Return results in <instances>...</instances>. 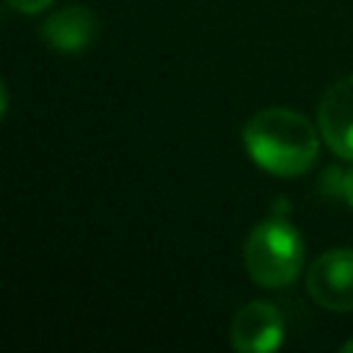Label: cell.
Returning <instances> with one entry per match:
<instances>
[{
	"label": "cell",
	"mask_w": 353,
	"mask_h": 353,
	"mask_svg": "<svg viewBox=\"0 0 353 353\" xmlns=\"http://www.w3.org/2000/svg\"><path fill=\"white\" fill-rule=\"evenodd\" d=\"M243 143L251 160L273 176H298L309 171L320 152L312 121L290 108H265L254 113L243 127Z\"/></svg>",
	"instance_id": "6da1fadb"
},
{
	"label": "cell",
	"mask_w": 353,
	"mask_h": 353,
	"mask_svg": "<svg viewBox=\"0 0 353 353\" xmlns=\"http://www.w3.org/2000/svg\"><path fill=\"white\" fill-rule=\"evenodd\" d=\"M245 268L259 287H287L303 268V243L292 223L268 218L256 223L245 240Z\"/></svg>",
	"instance_id": "7a4b0ae2"
},
{
	"label": "cell",
	"mask_w": 353,
	"mask_h": 353,
	"mask_svg": "<svg viewBox=\"0 0 353 353\" xmlns=\"http://www.w3.org/2000/svg\"><path fill=\"white\" fill-rule=\"evenodd\" d=\"M309 295L331 312H353V248L320 254L306 273Z\"/></svg>",
	"instance_id": "3957f363"
},
{
	"label": "cell",
	"mask_w": 353,
	"mask_h": 353,
	"mask_svg": "<svg viewBox=\"0 0 353 353\" xmlns=\"http://www.w3.org/2000/svg\"><path fill=\"white\" fill-rule=\"evenodd\" d=\"M284 339V320L273 303L251 301L232 320V347L240 353H270Z\"/></svg>",
	"instance_id": "277c9868"
},
{
	"label": "cell",
	"mask_w": 353,
	"mask_h": 353,
	"mask_svg": "<svg viewBox=\"0 0 353 353\" xmlns=\"http://www.w3.org/2000/svg\"><path fill=\"white\" fill-rule=\"evenodd\" d=\"M317 124L325 146L342 160H353V74L336 80L323 94Z\"/></svg>",
	"instance_id": "5b68a950"
},
{
	"label": "cell",
	"mask_w": 353,
	"mask_h": 353,
	"mask_svg": "<svg viewBox=\"0 0 353 353\" xmlns=\"http://www.w3.org/2000/svg\"><path fill=\"white\" fill-rule=\"evenodd\" d=\"M97 30H99V25H97L94 11H88L83 6L61 8L58 14L47 17V22L41 25L44 41L58 52H83V50H88L97 39Z\"/></svg>",
	"instance_id": "8992f818"
},
{
	"label": "cell",
	"mask_w": 353,
	"mask_h": 353,
	"mask_svg": "<svg viewBox=\"0 0 353 353\" xmlns=\"http://www.w3.org/2000/svg\"><path fill=\"white\" fill-rule=\"evenodd\" d=\"M334 179H336V193L353 207V168L347 171H328Z\"/></svg>",
	"instance_id": "52a82bcc"
},
{
	"label": "cell",
	"mask_w": 353,
	"mask_h": 353,
	"mask_svg": "<svg viewBox=\"0 0 353 353\" xmlns=\"http://www.w3.org/2000/svg\"><path fill=\"white\" fill-rule=\"evenodd\" d=\"M50 3H52V0H8V6L17 8V11H22V14H39V11H44Z\"/></svg>",
	"instance_id": "ba28073f"
},
{
	"label": "cell",
	"mask_w": 353,
	"mask_h": 353,
	"mask_svg": "<svg viewBox=\"0 0 353 353\" xmlns=\"http://www.w3.org/2000/svg\"><path fill=\"white\" fill-rule=\"evenodd\" d=\"M342 350H345V353H350V350H353V339H350V342H345V345H342Z\"/></svg>",
	"instance_id": "9c48e42d"
}]
</instances>
